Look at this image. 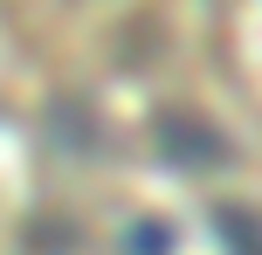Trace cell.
Segmentation results:
<instances>
[{
  "instance_id": "cell-1",
  "label": "cell",
  "mask_w": 262,
  "mask_h": 255,
  "mask_svg": "<svg viewBox=\"0 0 262 255\" xmlns=\"http://www.w3.org/2000/svg\"><path fill=\"white\" fill-rule=\"evenodd\" d=\"M152 152H166V166H180V173H228L235 166V138L193 104H166L152 118Z\"/></svg>"
},
{
  "instance_id": "cell-2",
  "label": "cell",
  "mask_w": 262,
  "mask_h": 255,
  "mask_svg": "<svg viewBox=\"0 0 262 255\" xmlns=\"http://www.w3.org/2000/svg\"><path fill=\"white\" fill-rule=\"evenodd\" d=\"M41 124H49L55 152H69V159H90V152H97V138H104V131H97V110L83 104V97H55Z\"/></svg>"
},
{
  "instance_id": "cell-3",
  "label": "cell",
  "mask_w": 262,
  "mask_h": 255,
  "mask_svg": "<svg viewBox=\"0 0 262 255\" xmlns=\"http://www.w3.org/2000/svg\"><path fill=\"white\" fill-rule=\"evenodd\" d=\"M214 235L228 242V255H262V207L221 200V207H214Z\"/></svg>"
},
{
  "instance_id": "cell-4",
  "label": "cell",
  "mask_w": 262,
  "mask_h": 255,
  "mask_svg": "<svg viewBox=\"0 0 262 255\" xmlns=\"http://www.w3.org/2000/svg\"><path fill=\"white\" fill-rule=\"evenodd\" d=\"M172 248V228L166 221H138V228H124V255H166Z\"/></svg>"
},
{
  "instance_id": "cell-5",
  "label": "cell",
  "mask_w": 262,
  "mask_h": 255,
  "mask_svg": "<svg viewBox=\"0 0 262 255\" xmlns=\"http://www.w3.org/2000/svg\"><path fill=\"white\" fill-rule=\"evenodd\" d=\"M21 242H28V248H55V242H69V228H62V221H35Z\"/></svg>"
}]
</instances>
